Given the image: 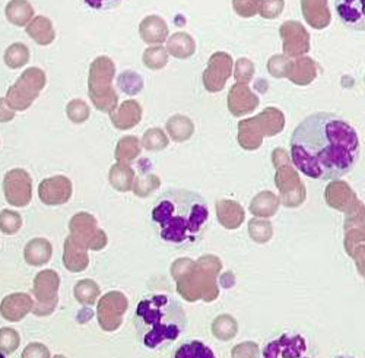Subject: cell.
<instances>
[{"label": "cell", "mask_w": 365, "mask_h": 358, "mask_svg": "<svg viewBox=\"0 0 365 358\" xmlns=\"http://www.w3.org/2000/svg\"><path fill=\"white\" fill-rule=\"evenodd\" d=\"M130 170L125 168L123 165H114L110 171V182L118 190H126L130 180Z\"/></svg>", "instance_id": "cell-24"}, {"label": "cell", "mask_w": 365, "mask_h": 358, "mask_svg": "<svg viewBox=\"0 0 365 358\" xmlns=\"http://www.w3.org/2000/svg\"><path fill=\"white\" fill-rule=\"evenodd\" d=\"M133 323L139 342L155 351L182 335L187 327V314L173 295L149 294L138 303Z\"/></svg>", "instance_id": "cell-3"}, {"label": "cell", "mask_w": 365, "mask_h": 358, "mask_svg": "<svg viewBox=\"0 0 365 358\" xmlns=\"http://www.w3.org/2000/svg\"><path fill=\"white\" fill-rule=\"evenodd\" d=\"M22 358H50V349L40 342H31L25 347Z\"/></svg>", "instance_id": "cell-25"}, {"label": "cell", "mask_w": 365, "mask_h": 358, "mask_svg": "<svg viewBox=\"0 0 365 358\" xmlns=\"http://www.w3.org/2000/svg\"><path fill=\"white\" fill-rule=\"evenodd\" d=\"M22 227V217L9 210H4L0 213V231L6 235L16 234Z\"/></svg>", "instance_id": "cell-21"}, {"label": "cell", "mask_w": 365, "mask_h": 358, "mask_svg": "<svg viewBox=\"0 0 365 358\" xmlns=\"http://www.w3.org/2000/svg\"><path fill=\"white\" fill-rule=\"evenodd\" d=\"M53 255L51 243L46 238H33L28 242L24 249V259L31 266H43L46 265Z\"/></svg>", "instance_id": "cell-15"}, {"label": "cell", "mask_w": 365, "mask_h": 358, "mask_svg": "<svg viewBox=\"0 0 365 358\" xmlns=\"http://www.w3.org/2000/svg\"><path fill=\"white\" fill-rule=\"evenodd\" d=\"M0 358H6V357H5V354H4V352H0Z\"/></svg>", "instance_id": "cell-29"}, {"label": "cell", "mask_w": 365, "mask_h": 358, "mask_svg": "<svg viewBox=\"0 0 365 358\" xmlns=\"http://www.w3.org/2000/svg\"><path fill=\"white\" fill-rule=\"evenodd\" d=\"M6 18L16 26L28 25L34 18V8L28 0H11L5 9Z\"/></svg>", "instance_id": "cell-17"}, {"label": "cell", "mask_w": 365, "mask_h": 358, "mask_svg": "<svg viewBox=\"0 0 365 358\" xmlns=\"http://www.w3.org/2000/svg\"><path fill=\"white\" fill-rule=\"evenodd\" d=\"M29 61V50L22 43H15L9 46L5 51V63L11 69H21Z\"/></svg>", "instance_id": "cell-20"}, {"label": "cell", "mask_w": 365, "mask_h": 358, "mask_svg": "<svg viewBox=\"0 0 365 358\" xmlns=\"http://www.w3.org/2000/svg\"><path fill=\"white\" fill-rule=\"evenodd\" d=\"M126 298L120 292H108L98 302L97 316L104 331H114L121 323V314L126 310Z\"/></svg>", "instance_id": "cell-10"}, {"label": "cell", "mask_w": 365, "mask_h": 358, "mask_svg": "<svg viewBox=\"0 0 365 358\" xmlns=\"http://www.w3.org/2000/svg\"><path fill=\"white\" fill-rule=\"evenodd\" d=\"M89 107L85 101L82 100H72L68 106H66V114L69 117V121L81 125L83 122H86L89 118Z\"/></svg>", "instance_id": "cell-23"}, {"label": "cell", "mask_w": 365, "mask_h": 358, "mask_svg": "<svg viewBox=\"0 0 365 358\" xmlns=\"http://www.w3.org/2000/svg\"><path fill=\"white\" fill-rule=\"evenodd\" d=\"M150 220L164 245L189 249L202 242L210 221V211L200 193L177 188L157 198Z\"/></svg>", "instance_id": "cell-2"}, {"label": "cell", "mask_w": 365, "mask_h": 358, "mask_svg": "<svg viewBox=\"0 0 365 358\" xmlns=\"http://www.w3.org/2000/svg\"><path fill=\"white\" fill-rule=\"evenodd\" d=\"M4 193L6 202L16 208L26 206L33 199V178L25 170L14 168L5 174Z\"/></svg>", "instance_id": "cell-9"}, {"label": "cell", "mask_w": 365, "mask_h": 358, "mask_svg": "<svg viewBox=\"0 0 365 358\" xmlns=\"http://www.w3.org/2000/svg\"><path fill=\"white\" fill-rule=\"evenodd\" d=\"M262 358H313L307 339L301 334H282L266 344Z\"/></svg>", "instance_id": "cell-8"}, {"label": "cell", "mask_w": 365, "mask_h": 358, "mask_svg": "<svg viewBox=\"0 0 365 358\" xmlns=\"http://www.w3.org/2000/svg\"><path fill=\"white\" fill-rule=\"evenodd\" d=\"M339 21L352 31H365V0H336Z\"/></svg>", "instance_id": "cell-12"}, {"label": "cell", "mask_w": 365, "mask_h": 358, "mask_svg": "<svg viewBox=\"0 0 365 358\" xmlns=\"http://www.w3.org/2000/svg\"><path fill=\"white\" fill-rule=\"evenodd\" d=\"M114 66L108 57H98L89 66L88 91L89 98L101 111H110L115 104V96L111 89Z\"/></svg>", "instance_id": "cell-4"}, {"label": "cell", "mask_w": 365, "mask_h": 358, "mask_svg": "<svg viewBox=\"0 0 365 358\" xmlns=\"http://www.w3.org/2000/svg\"><path fill=\"white\" fill-rule=\"evenodd\" d=\"M72 182L66 175H53L44 180L38 186L40 200L47 206L65 205L72 198Z\"/></svg>", "instance_id": "cell-11"}, {"label": "cell", "mask_w": 365, "mask_h": 358, "mask_svg": "<svg viewBox=\"0 0 365 358\" xmlns=\"http://www.w3.org/2000/svg\"><path fill=\"white\" fill-rule=\"evenodd\" d=\"M15 118V110H12L5 98H0V123L12 122Z\"/></svg>", "instance_id": "cell-27"}, {"label": "cell", "mask_w": 365, "mask_h": 358, "mask_svg": "<svg viewBox=\"0 0 365 358\" xmlns=\"http://www.w3.org/2000/svg\"><path fill=\"white\" fill-rule=\"evenodd\" d=\"M63 265L71 272H82L89 265L88 249L78 245L71 235L66 237L65 240V250H63Z\"/></svg>", "instance_id": "cell-14"}, {"label": "cell", "mask_w": 365, "mask_h": 358, "mask_svg": "<svg viewBox=\"0 0 365 358\" xmlns=\"http://www.w3.org/2000/svg\"><path fill=\"white\" fill-rule=\"evenodd\" d=\"M53 358H66L65 355H56V357H53Z\"/></svg>", "instance_id": "cell-28"}, {"label": "cell", "mask_w": 365, "mask_h": 358, "mask_svg": "<svg viewBox=\"0 0 365 358\" xmlns=\"http://www.w3.org/2000/svg\"><path fill=\"white\" fill-rule=\"evenodd\" d=\"M21 344L19 334L12 327H2L0 329V352L14 354Z\"/></svg>", "instance_id": "cell-22"}, {"label": "cell", "mask_w": 365, "mask_h": 358, "mask_svg": "<svg viewBox=\"0 0 365 358\" xmlns=\"http://www.w3.org/2000/svg\"><path fill=\"white\" fill-rule=\"evenodd\" d=\"M58 287L60 277L53 270L41 271L36 280L33 292L36 295V303L33 307V313L37 316H48L54 312L58 303Z\"/></svg>", "instance_id": "cell-6"}, {"label": "cell", "mask_w": 365, "mask_h": 358, "mask_svg": "<svg viewBox=\"0 0 365 358\" xmlns=\"http://www.w3.org/2000/svg\"><path fill=\"white\" fill-rule=\"evenodd\" d=\"M356 129L336 113L316 111L294 129L289 153L299 173L316 180H338L359 158Z\"/></svg>", "instance_id": "cell-1"}, {"label": "cell", "mask_w": 365, "mask_h": 358, "mask_svg": "<svg viewBox=\"0 0 365 358\" xmlns=\"http://www.w3.org/2000/svg\"><path fill=\"white\" fill-rule=\"evenodd\" d=\"M34 300L25 292L6 295L0 303V314L9 322H21L29 312H33Z\"/></svg>", "instance_id": "cell-13"}, {"label": "cell", "mask_w": 365, "mask_h": 358, "mask_svg": "<svg viewBox=\"0 0 365 358\" xmlns=\"http://www.w3.org/2000/svg\"><path fill=\"white\" fill-rule=\"evenodd\" d=\"M170 358H217V355L205 342L195 339L178 345Z\"/></svg>", "instance_id": "cell-18"}, {"label": "cell", "mask_w": 365, "mask_h": 358, "mask_svg": "<svg viewBox=\"0 0 365 358\" xmlns=\"http://www.w3.org/2000/svg\"><path fill=\"white\" fill-rule=\"evenodd\" d=\"M71 237L73 240L89 250H101L107 246V235L98 228L94 215L88 213L76 214L69 223Z\"/></svg>", "instance_id": "cell-7"}, {"label": "cell", "mask_w": 365, "mask_h": 358, "mask_svg": "<svg viewBox=\"0 0 365 358\" xmlns=\"http://www.w3.org/2000/svg\"><path fill=\"white\" fill-rule=\"evenodd\" d=\"M123 0H85V4L97 11H107L111 8H115L120 5Z\"/></svg>", "instance_id": "cell-26"}, {"label": "cell", "mask_w": 365, "mask_h": 358, "mask_svg": "<svg viewBox=\"0 0 365 358\" xmlns=\"http://www.w3.org/2000/svg\"><path fill=\"white\" fill-rule=\"evenodd\" d=\"M26 34L40 46H48L56 40L53 24L46 16H36L26 25Z\"/></svg>", "instance_id": "cell-16"}, {"label": "cell", "mask_w": 365, "mask_h": 358, "mask_svg": "<svg viewBox=\"0 0 365 358\" xmlns=\"http://www.w3.org/2000/svg\"><path fill=\"white\" fill-rule=\"evenodd\" d=\"M75 298L83 306H93L100 297V287L93 280H82L75 285Z\"/></svg>", "instance_id": "cell-19"}, {"label": "cell", "mask_w": 365, "mask_h": 358, "mask_svg": "<svg viewBox=\"0 0 365 358\" xmlns=\"http://www.w3.org/2000/svg\"><path fill=\"white\" fill-rule=\"evenodd\" d=\"M46 83L47 76L44 71H41L40 68H29L8 89L5 100L8 101L9 107L15 111L28 110L40 96Z\"/></svg>", "instance_id": "cell-5"}]
</instances>
